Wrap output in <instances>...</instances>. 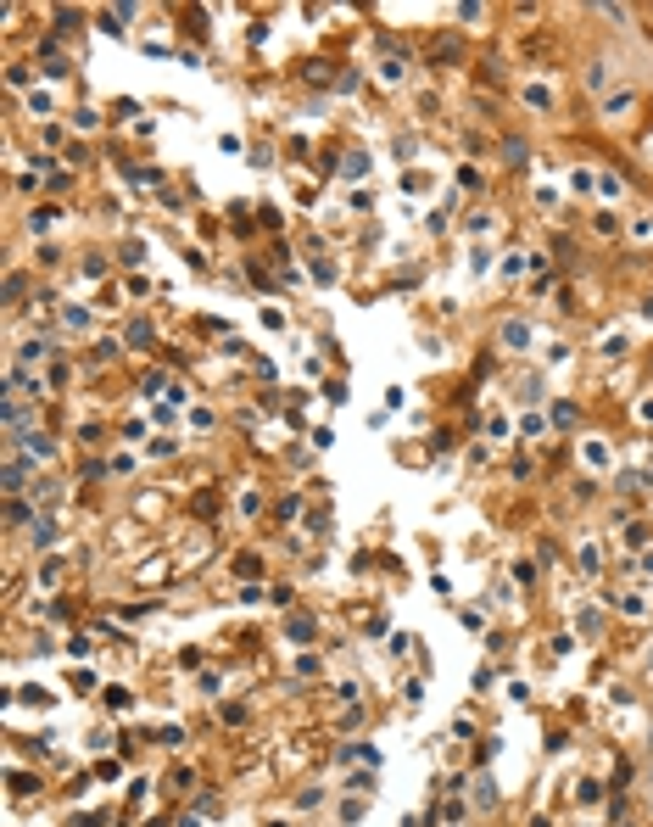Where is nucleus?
I'll return each mask as SVG.
<instances>
[{
	"label": "nucleus",
	"mask_w": 653,
	"mask_h": 827,
	"mask_svg": "<svg viewBox=\"0 0 653 827\" xmlns=\"http://www.w3.org/2000/svg\"><path fill=\"white\" fill-rule=\"evenodd\" d=\"M23 481H28V464H23V459H17V464H12V470H6V492H23Z\"/></svg>",
	"instance_id": "nucleus-1"
}]
</instances>
